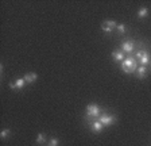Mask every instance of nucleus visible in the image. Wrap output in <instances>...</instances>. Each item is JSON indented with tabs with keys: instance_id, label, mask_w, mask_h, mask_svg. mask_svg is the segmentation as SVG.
<instances>
[{
	"instance_id": "8",
	"label": "nucleus",
	"mask_w": 151,
	"mask_h": 146,
	"mask_svg": "<svg viewBox=\"0 0 151 146\" xmlns=\"http://www.w3.org/2000/svg\"><path fill=\"white\" fill-rule=\"evenodd\" d=\"M120 48L123 49V51H126V53L131 54L132 51L135 50V43H134V41H124L122 43V46Z\"/></svg>"
},
{
	"instance_id": "4",
	"label": "nucleus",
	"mask_w": 151,
	"mask_h": 146,
	"mask_svg": "<svg viewBox=\"0 0 151 146\" xmlns=\"http://www.w3.org/2000/svg\"><path fill=\"white\" fill-rule=\"evenodd\" d=\"M99 121L104 124V127H108V126H112V124L116 122V116H115L113 114H108L107 111H104L103 114L100 115Z\"/></svg>"
},
{
	"instance_id": "3",
	"label": "nucleus",
	"mask_w": 151,
	"mask_h": 146,
	"mask_svg": "<svg viewBox=\"0 0 151 146\" xmlns=\"http://www.w3.org/2000/svg\"><path fill=\"white\" fill-rule=\"evenodd\" d=\"M135 58L140 62L142 66H146L147 64L151 62V54L148 50H146V49H142V50H138L135 53Z\"/></svg>"
},
{
	"instance_id": "9",
	"label": "nucleus",
	"mask_w": 151,
	"mask_h": 146,
	"mask_svg": "<svg viewBox=\"0 0 151 146\" xmlns=\"http://www.w3.org/2000/svg\"><path fill=\"white\" fill-rule=\"evenodd\" d=\"M147 74H148V70H147V68L146 66H138V69H136V72H135V76L138 77V79H140V80H143V79H146L147 77Z\"/></svg>"
},
{
	"instance_id": "17",
	"label": "nucleus",
	"mask_w": 151,
	"mask_h": 146,
	"mask_svg": "<svg viewBox=\"0 0 151 146\" xmlns=\"http://www.w3.org/2000/svg\"><path fill=\"white\" fill-rule=\"evenodd\" d=\"M150 66H151V62H150Z\"/></svg>"
},
{
	"instance_id": "2",
	"label": "nucleus",
	"mask_w": 151,
	"mask_h": 146,
	"mask_svg": "<svg viewBox=\"0 0 151 146\" xmlns=\"http://www.w3.org/2000/svg\"><path fill=\"white\" fill-rule=\"evenodd\" d=\"M103 112H104L103 108H100L97 104H94V103L86 106V108H85V116L88 118V121L89 119H99Z\"/></svg>"
},
{
	"instance_id": "14",
	"label": "nucleus",
	"mask_w": 151,
	"mask_h": 146,
	"mask_svg": "<svg viewBox=\"0 0 151 146\" xmlns=\"http://www.w3.org/2000/svg\"><path fill=\"white\" fill-rule=\"evenodd\" d=\"M9 134H11V130H9V129H4V130L0 131V138H1V139H6V138H8Z\"/></svg>"
},
{
	"instance_id": "7",
	"label": "nucleus",
	"mask_w": 151,
	"mask_h": 146,
	"mask_svg": "<svg viewBox=\"0 0 151 146\" xmlns=\"http://www.w3.org/2000/svg\"><path fill=\"white\" fill-rule=\"evenodd\" d=\"M26 80L23 79V77H20V79H16L15 80V83H11L9 84V88H12V89H18V91H20V89H23L26 87Z\"/></svg>"
},
{
	"instance_id": "1",
	"label": "nucleus",
	"mask_w": 151,
	"mask_h": 146,
	"mask_svg": "<svg viewBox=\"0 0 151 146\" xmlns=\"http://www.w3.org/2000/svg\"><path fill=\"white\" fill-rule=\"evenodd\" d=\"M138 62L139 61L135 58V56H128V57H126L124 61L120 64V66H122L123 72L129 74V73L136 72V69H138Z\"/></svg>"
},
{
	"instance_id": "5",
	"label": "nucleus",
	"mask_w": 151,
	"mask_h": 146,
	"mask_svg": "<svg viewBox=\"0 0 151 146\" xmlns=\"http://www.w3.org/2000/svg\"><path fill=\"white\" fill-rule=\"evenodd\" d=\"M116 27H117V23L115 22V20H105V22L101 25V30H103L105 34H111Z\"/></svg>"
},
{
	"instance_id": "16",
	"label": "nucleus",
	"mask_w": 151,
	"mask_h": 146,
	"mask_svg": "<svg viewBox=\"0 0 151 146\" xmlns=\"http://www.w3.org/2000/svg\"><path fill=\"white\" fill-rule=\"evenodd\" d=\"M58 145H60V141L57 138H51L50 142H49V146H58Z\"/></svg>"
},
{
	"instance_id": "15",
	"label": "nucleus",
	"mask_w": 151,
	"mask_h": 146,
	"mask_svg": "<svg viewBox=\"0 0 151 146\" xmlns=\"http://www.w3.org/2000/svg\"><path fill=\"white\" fill-rule=\"evenodd\" d=\"M116 30H117V33L119 34H126V31H127V27H126V25H123V23H120V25H117V27H116Z\"/></svg>"
},
{
	"instance_id": "12",
	"label": "nucleus",
	"mask_w": 151,
	"mask_h": 146,
	"mask_svg": "<svg viewBox=\"0 0 151 146\" xmlns=\"http://www.w3.org/2000/svg\"><path fill=\"white\" fill-rule=\"evenodd\" d=\"M147 16H148V8H146V7L139 8V11H138V18L139 19H145V18H147Z\"/></svg>"
},
{
	"instance_id": "11",
	"label": "nucleus",
	"mask_w": 151,
	"mask_h": 146,
	"mask_svg": "<svg viewBox=\"0 0 151 146\" xmlns=\"http://www.w3.org/2000/svg\"><path fill=\"white\" fill-rule=\"evenodd\" d=\"M23 79L26 80V83H27V84H32V83H35V81H37L38 74H37V73H34V72H31V73H26Z\"/></svg>"
},
{
	"instance_id": "10",
	"label": "nucleus",
	"mask_w": 151,
	"mask_h": 146,
	"mask_svg": "<svg viewBox=\"0 0 151 146\" xmlns=\"http://www.w3.org/2000/svg\"><path fill=\"white\" fill-rule=\"evenodd\" d=\"M112 58H113V61L122 64L123 61H124V58H126V56H124V53H123L122 50H113L112 51Z\"/></svg>"
},
{
	"instance_id": "6",
	"label": "nucleus",
	"mask_w": 151,
	"mask_h": 146,
	"mask_svg": "<svg viewBox=\"0 0 151 146\" xmlns=\"http://www.w3.org/2000/svg\"><path fill=\"white\" fill-rule=\"evenodd\" d=\"M89 127L93 133H101L104 130V124L99 119H89Z\"/></svg>"
},
{
	"instance_id": "13",
	"label": "nucleus",
	"mask_w": 151,
	"mask_h": 146,
	"mask_svg": "<svg viewBox=\"0 0 151 146\" xmlns=\"http://www.w3.org/2000/svg\"><path fill=\"white\" fill-rule=\"evenodd\" d=\"M46 139H47V137H46L45 133H39L37 135V143L38 145H43V143L46 142Z\"/></svg>"
}]
</instances>
